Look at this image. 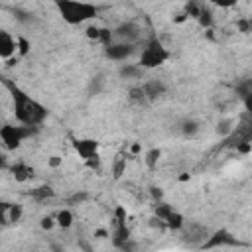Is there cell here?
Wrapping results in <instances>:
<instances>
[{
    "label": "cell",
    "mask_w": 252,
    "mask_h": 252,
    "mask_svg": "<svg viewBox=\"0 0 252 252\" xmlns=\"http://www.w3.org/2000/svg\"><path fill=\"white\" fill-rule=\"evenodd\" d=\"M8 89L12 91V96H14V112L18 116V120L24 124V126H30V128H37L45 116H47V110L33 98H30L24 91H20L18 87H14L12 83H8Z\"/></svg>",
    "instance_id": "1"
},
{
    "label": "cell",
    "mask_w": 252,
    "mask_h": 252,
    "mask_svg": "<svg viewBox=\"0 0 252 252\" xmlns=\"http://www.w3.org/2000/svg\"><path fill=\"white\" fill-rule=\"evenodd\" d=\"M57 8H59L63 20L69 24H81V22H87L96 16V8L93 4H85V2H59Z\"/></svg>",
    "instance_id": "2"
},
{
    "label": "cell",
    "mask_w": 252,
    "mask_h": 252,
    "mask_svg": "<svg viewBox=\"0 0 252 252\" xmlns=\"http://www.w3.org/2000/svg\"><path fill=\"white\" fill-rule=\"evenodd\" d=\"M167 57H169V53H167V49L161 45V41L152 39V41L144 47V51H142L140 67H148V69H152V67H159L161 63H165Z\"/></svg>",
    "instance_id": "3"
},
{
    "label": "cell",
    "mask_w": 252,
    "mask_h": 252,
    "mask_svg": "<svg viewBox=\"0 0 252 252\" xmlns=\"http://www.w3.org/2000/svg\"><path fill=\"white\" fill-rule=\"evenodd\" d=\"M33 132H35V128H30V126H12V124H6V126L0 128V138H2V142H4V146L8 150H16Z\"/></svg>",
    "instance_id": "4"
},
{
    "label": "cell",
    "mask_w": 252,
    "mask_h": 252,
    "mask_svg": "<svg viewBox=\"0 0 252 252\" xmlns=\"http://www.w3.org/2000/svg\"><path fill=\"white\" fill-rule=\"evenodd\" d=\"M181 230V238L187 244H205V240L209 238V228L199 224V222H183Z\"/></svg>",
    "instance_id": "5"
},
{
    "label": "cell",
    "mask_w": 252,
    "mask_h": 252,
    "mask_svg": "<svg viewBox=\"0 0 252 252\" xmlns=\"http://www.w3.org/2000/svg\"><path fill=\"white\" fill-rule=\"evenodd\" d=\"M75 150L77 154L91 165L96 167L98 165V144L94 140H75Z\"/></svg>",
    "instance_id": "6"
},
{
    "label": "cell",
    "mask_w": 252,
    "mask_h": 252,
    "mask_svg": "<svg viewBox=\"0 0 252 252\" xmlns=\"http://www.w3.org/2000/svg\"><path fill=\"white\" fill-rule=\"evenodd\" d=\"M156 215H158V219L165 224V226H169V228H175V230H179L181 226H183V217L177 213V211H173V207H169V205H165V203H159L158 207H156Z\"/></svg>",
    "instance_id": "7"
},
{
    "label": "cell",
    "mask_w": 252,
    "mask_h": 252,
    "mask_svg": "<svg viewBox=\"0 0 252 252\" xmlns=\"http://www.w3.org/2000/svg\"><path fill=\"white\" fill-rule=\"evenodd\" d=\"M140 89H142V93H144V100H146V102H148V100H156V98H159V96L165 93V85H163L161 81H158V79L146 81L144 85H140Z\"/></svg>",
    "instance_id": "8"
},
{
    "label": "cell",
    "mask_w": 252,
    "mask_h": 252,
    "mask_svg": "<svg viewBox=\"0 0 252 252\" xmlns=\"http://www.w3.org/2000/svg\"><path fill=\"white\" fill-rule=\"evenodd\" d=\"M222 244H238V240L230 234V232H226V230H217L213 236H209L207 240H205V248H213V246H222Z\"/></svg>",
    "instance_id": "9"
},
{
    "label": "cell",
    "mask_w": 252,
    "mask_h": 252,
    "mask_svg": "<svg viewBox=\"0 0 252 252\" xmlns=\"http://www.w3.org/2000/svg\"><path fill=\"white\" fill-rule=\"evenodd\" d=\"M134 51V47L130 43H116V45H106V55L114 61H122L126 59L130 53Z\"/></svg>",
    "instance_id": "10"
},
{
    "label": "cell",
    "mask_w": 252,
    "mask_h": 252,
    "mask_svg": "<svg viewBox=\"0 0 252 252\" xmlns=\"http://www.w3.org/2000/svg\"><path fill=\"white\" fill-rule=\"evenodd\" d=\"M16 51V41L6 32H0V57H10Z\"/></svg>",
    "instance_id": "11"
},
{
    "label": "cell",
    "mask_w": 252,
    "mask_h": 252,
    "mask_svg": "<svg viewBox=\"0 0 252 252\" xmlns=\"http://www.w3.org/2000/svg\"><path fill=\"white\" fill-rule=\"evenodd\" d=\"M140 28L136 26V24H122L118 30H116V35L118 37H122V39H126V43L128 41H132V39H136L140 33Z\"/></svg>",
    "instance_id": "12"
},
{
    "label": "cell",
    "mask_w": 252,
    "mask_h": 252,
    "mask_svg": "<svg viewBox=\"0 0 252 252\" xmlns=\"http://www.w3.org/2000/svg\"><path fill=\"white\" fill-rule=\"evenodd\" d=\"M12 175L16 177V181H28L33 175V167H30L26 163H16V165H12Z\"/></svg>",
    "instance_id": "13"
},
{
    "label": "cell",
    "mask_w": 252,
    "mask_h": 252,
    "mask_svg": "<svg viewBox=\"0 0 252 252\" xmlns=\"http://www.w3.org/2000/svg\"><path fill=\"white\" fill-rule=\"evenodd\" d=\"M32 197H33V199H37V201H43V199H47V197H53V189H51V187L41 185V187H37V189H33V191H32Z\"/></svg>",
    "instance_id": "14"
},
{
    "label": "cell",
    "mask_w": 252,
    "mask_h": 252,
    "mask_svg": "<svg viewBox=\"0 0 252 252\" xmlns=\"http://www.w3.org/2000/svg\"><path fill=\"white\" fill-rule=\"evenodd\" d=\"M71 222H73V217H71V213H69V211H61V213L57 215V224H59V226L69 228V226H71Z\"/></svg>",
    "instance_id": "15"
},
{
    "label": "cell",
    "mask_w": 252,
    "mask_h": 252,
    "mask_svg": "<svg viewBox=\"0 0 252 252\" xmlns=\"http://www.w3.org/2000/svg\"><path fill=\"white\" fill-rule=\"evenodd\" d=\"M20 217H22V207H20V205H10L8 220H10V222H16V220H20Z\"/></svg>",
    "instance_id": "16"
},
{
    "label": "cell",
    "mask_w": 252,
    "mask_h": 252,
    "mask_svg": "<svg viewBox=\"0 0 252 252\" xmlns=\"http://www.w3.org/2000/svg\"><path fill=\"white\" fill-rule=\"evenodd\" d=\"M124 165H126V158H124V156H118L116 161H114V177H120V175H122Z\"/></svg>",
    "instance_id": "17"
},
{
    "label": "cell",
    "mask_w": 252,
    "mask_h": 252,
    "mask_svg": "<svg viewBox=\"0 0 252 252\" xmlns=\"http://www.w3.org/2000/svg\"><path fill=\"white\" fill-rule=\"evenodd\" d=\"M10 205H12V203H4V201H0V222H2V224L10 222V220H8V211H10Z\"/></svg>",
    "instance_id": "18"
},
{
    "label": "cell",
    "mask_w": 252,
    "mask_h": 252,
    "mask_svg": "<svg viewBox=\"0 0 252 252\" xmlns=\"http://www.w3.org/2000/svg\"><path fill=\"white\" fill-rule=\"evenodd\" d=\"M183 132H185V134H193V132H197V122H193V120L183 122Z\"/></svg>",
    "instance_id": "19"
},
{
    "label": "cell",
    "mask_w": 252,
    "mask_h": 252,
    "mask_svg": "<svg viewBox=\"0 0 252 252\" xmlns=\"http://www.w3.org/2000/svg\"><path fill=\"white\" fill-rule=\"evenodd\" d=\"M158 158H159V150H152V152L148 154V165H150V167H154V165H156V161H158Z\"/></svg>",
    "instance_id": "20"
},
{
    "label": "cell",
    "mask_w": 252,
    "mask_h": 252,
    "mask_svg": "<svg viewBox=\"0 0 252 252\" xmlns=\"http://www.w3.org/2000/svg\"><path fill=\"white\" fill-rule=\"evenodd\" d=\"M87 35L98 39V37H100V30H98V28H89V30H87Z\"/></svg>",
    "instance_id": "21"
},
{
    "label": "cell",
    "mask_w": 252,
    "mask_h": 252,
    "mask_svg": "<svg viewBox=\"0 0 252 252\" xmlns=\"http://www.w3.org/2000/svg\"><path fill=\"white\" fill-rule=\"evenodd\" d=\"M140 73V69H136V67H126V69H122V75H138Z\"/></svg>",
    "instance_id": "22"
},
{
    "label": "cell",
    "mask_w": 252,
    "mask_h": 252,
    "mask_svg": "<svg viewBox=\"0 0 252 252\" xmlns=\"http://www.w3.org/2000/svg\"><path fill=\"white\" fill-rule=\"evenodd\" d=\"M41 226H43V228H51V226H53V219H51V217H45V219L41 220Z\"/></svg>",
    "instance_id": "23"
},
{
    "label": "cell",
    "mask_w": 252,
    "mask_h": 252,
    "mask_svg": "<svg viewBox=\"0 0 252 252\" xmlns=\"http://www.w3.org/2000/svg\"><path fill=\"white\" fill-rule=\"evenodd\" d=\"M20 45H22V47H20V49H22V53H26V51H28V41L20 39Z\"/></svg>",
    "instance_id": "24"
},
{
    "label": "cell",
    "mask_w": 252,
    "mask_h": 252,
    "mask_svg": "<svg viewBox=\"0 0 252 252\" xmlns=\"http://www.w3.org/2000/svg\"><path fill=\"white\" fill-rule=\"evenodd\" d=\"M6 167V159H4V156L0 154V169H4Z\"/></svg>",
    "instance_id": "25"
},
{
    "label": "cell",
    "mask_w": 252,
    "mask_h": 252,
    "mask_svg": "<svg viewBox=\"0 0 252 252\" xmlns=\"http://www.w3.org/2000/svg\"><path fill=\"white\" fill-rule=\"evenodd\" d=\"M49 163H51V165H59V159H57V158H51V161H49Z\"/></svg>",
    "instance_id": "26"
}]
</instances>
